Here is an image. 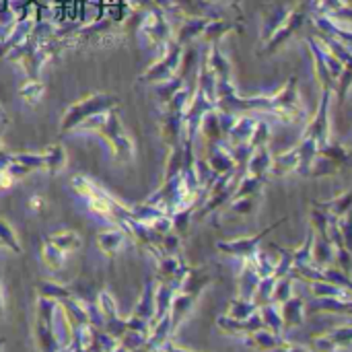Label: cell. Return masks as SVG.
<instances>
[{"label":"cell","mask_w":352,"mask_h":352,"mask_svg":"<svg viewBox=\"0 0 352 352\" xmlns=\"http://www.w3.org/2000/svg\"><path fill=\"white\" fill-rule=\"evenodd\" d=\"M332 95H334V91L322 89V99H320L318 111L309 120V124H307V128L303 132V136H309V138L318 140L320 146L330 142V103H332Z\"/></svg>","instance_id":"6da1fadb"},{"label":"cell","mask_w":352,"mask_h":352,"mask_svg":"<svg viewBox=\"0 0 352 352\" xmlns=\"http://www.w3.org/2000/svg\"><path fill=\"white\" fill-rule=\"evenodd\" d=\"M283 223H287V217L285 219H280V221H276L274 225H268L264 231H260L258 235H252V237H245V239H237V241H227V243H219V250L223 252V254H227V256H235V258H252L256 252H258V248H260V243L266 239V235H270L274 229H278Z\"/></svg>","instance_id":"7a4b0ae2"},{"label":"cell","mask_w":352,"mask_h":352,"mask_svg":"<svg viewBox=\"0 0 352 352\" xmlns=\"http://www.w3.org/2000/svg\"><path fill=\"white\" fill-rule=\"evenodd\" d=\"M307 314H334V316H346L352 318V299H316L309 305H305Z\"/></svg>","instance_id":"3957f363"},{"label":"cell","mask_w":352,"mask_h":352,"mask_svg":"<svg viewBox=\"0 0 352 352\" xmlns=\"http://www.w3.org/2000/svg\"><path fill=\"white\" fill-rule=\"evenodd\" d=\"M280 316H283V324L285 330L291 328H299L305 322V301L301 297H291L280 305Z\"/></svg>","instance_id":"277c9868"},{"label":"cell","mask_w":352,"mask_h":352,"mask_svg":"<svg viewBox=\"0 0 352 352\" xmlns=\"http://www.w3.org/2000/svg\"><path fill=\"white\" fill-rule=\"evenodd\" d=\"M245 344H248V346H252V349H256V351L268 352V351H274V349L285 346V344H287V340H285L283 336H278V334H274V332H270V330L262 328V330H258V332H254V334L245 336Z\"/></svg>","instance_id":"5b68a950"},{"label":"cell","mask_w":352,"mask_h":352,"mask_svg":"<svg viewBox=\"0 0 352 352\" xmlns=\"http://www.w3.org/2000/svg\"><path fill=\"white\" fill-rule=\"evenodd\" d=\"M299 167V151L297 146L291 148L289 153H280L272 159V167H270V175L272 177H285L289 173H295Z\"/></svg>","instance_id":"8992f818"},{"label":"cell","mask_w":352,"mask_h":352,"mask_svg":"<svg viewBox=\"0 0 352 352\" xmlns=\"http://www.w3.org/2000/svg\"><path fill=\"white\" fill-rule=\"evenodd\" d=\"M258 285H260V274L256 272L252 260L245 258V264H243V270H241V276H239V297L252 301L254 295H256Z\"/></svg>","instance_id":"52a82bcc"},{"label":"cell","mask_w":352,"mask_h":352,"mask_svg":"<svg viewBox=\"0 0 352 352\" xmlns=\"http://www.w3.org/2000/svg\"><path fill=\"white\" fill-rule=\"evenodd\" d=\"M311 264H316L318 268H328L334 264V245L330 239L316 237L314 252H311Z\"/></svg>","instance_id":"ba28073f"},{"label":"cell","mask_w":352,"mask_h":352,"mask_svg":"<svg viewBox=\"0 0 352 352\" xmlns=\"http://www.w3.org/2000/svg\"><path fill=\"white\" fill-rule=\"evenodd\" d=\"M314 204L320 206V208H324V210L330 212L332 217L342 219L349 210H352V190L340 194V196H336V198H332V200H328V202H318V200H314Z\"/></svg>","instance_id":"9c48e42d"},{"label":"cell","mask_w":352,"mask_h":352,"mask_svg":"<svg viewBox=\"0 0 352 352\" xmlns=\"http://www.w3.org/2000/svg\"><path fill=\"white\" fill-rule=\"evenodd\" d=\"M272 153L268 151V146H262L258 151L252 153V161H250V171L252 175L258 177H268L270 175V167H272Z\"/></svg>","instance_id":"30bf717a"},{"label":"cell","mask_w":352,"mask_h":352,"mask_svg":"<svg viewBox=\"0 0 352 352\" xmlns=\"http://www.w3.org/2000/svg\"><path fill=\"white\" fill-rule=\"evenodd\" d=\"M309 289L314 293L316 299H351V291L338 287V285H332V283H326V280H320V283H309Z\"/></svg>","instance_id":"8fae6325"},{"label":"cell","mask_w":352,"mask_h":352,"mask_svg":"<svg viewBox=\"0 0 352 352\" xmlns=\"http://www.w3.org/2000/svg\"><path fill=\"white\" fill-rule=\"evenodd\" d=\"M260 316H262V322H264V328L283 336L285 332V324H283V316H280V305H274V303H268L264 307H260Z\"/></svg>","instance_id":"7c38bea8"},{"label":"cell","mask_w":352,"mask_h":352,"mask_svg":"<svg viewBox=\"0 0 352 352\" xmlns=\"http://www.w3.org/2000/svg\"><path fill=\"white\" fill-rule=\"evenodd\" d=\"M340 171H342V167L336 161H332L324 155H318L309 167L307 177H332V175H338Z\"/></svg>","instance_id":"4fadbf2b"},{"label":"cell","mask_w":352,"mask_h":352,"mask_svg":"<svg viewBox=\"0 0 352 352\" xmlns=\"http://www.w3.org/2000/svg\"><path fill=\"white\" fill-rule=\"evenodd\" d=\"M320 155H324V157L336 161V163L342 167V171H344V169H352V153L351 151H346L342 144L328 142V144L320 146Z\"/></svg>","instance_id":"5bb4252c"},{"label":"cell","mask_w":352,"mask_h":352,"mask_svg":"<svg viewBox=\"0 0 352 352\" xmlns=\"http://www.w3.org/2000/svg\"><path fill=\"white\" fill-rule=\"evenodd\" d=\"M272 248L278 252V262H276L274 274H272L278 280V278H285V276H289L293 272V268H295V254H293V250H283L278 245H272Z\"/></svg>","instance_id":"9a60e30c"},{"label":"cell","mask_w":352,"mask_h":352,"mask_svg":"<svg viewBox=\"0 0 352 352\" xmlns=\"http://www.w3.org/2000/svg\"><path fill=\"white\" fill-rule=\"evenodd\" d=\"M274 285H276V278L274 276H266V278H260V285L256 289V295H254V303L260 307L272 303V293H274Z\"/></svg>","instance_id":"2e32d148"},{"label":"cell","mask_w":352,"mask_h":352,"mask_svg":"<svg viewBox=\"0 0 352 352\" xmlns=\"http://www.w3.org/2000/svg\"><path fill=\"white\" fill-rule=\"evenodd\" d=\"M256 311H258V305L254 301L241 299V297L231 301V305H229V318H235V320H248Z\"/></svg>","instance_id":"e0dca14e"},{"label":"cell","mask_w":352,"mask_h":352,"mask_svg":"<svg viewBox=\"0 0 352 352\" xmlns=\"http://www.w3.org/2000/svg\"><path fill=\"white\" fill-rule=\"evenodd\" d=\"M252 264H254V268H256V272L260 274V278H266V276H272L274 274V266H276V262L270 258V254H266V252H256L252 258Z\"/></svg>","instance_id":"ac0fdd59"},{"label":"cell","mask_w":352,"mask_h":352,"mask_svg":"<svg viewBox=\"0 0 352 352\" xmlns=\"http://www.w3.org/2000/svg\"><path fill=\"white\" fill-rule=\"evenodd\" d=\"M293 283H295V278L289 274V276H285V278H278L276 280V285H274V293H272V303L274 305H283L287 299H291L293 297Z\"/></svg>","instance_id":"d6986e66"},{"label":"cell","mask_w":352,"mask_h":352,"mask_svg":"<svg viewBox=\"0 0 352 352\" xmlns=\"http://www.w3.org/2000/svg\"><path fill=\"white\" fill-rule=\"evenodd\" d=\"M256 120H252V118H243V120H239V124L235 126V130H233V140L237 142V144H248L250 142V138H252V134H254V130H256Z\"/></svg>","instance_id":"ffe728a7"},{"label":"cell","mask_w":352,"mask_h":352,"mask_svg":"<svg viewBox=\"0 0 352 352\" xmlns=\"http://www.w3.org/2000/svg\"><path fill=\"white\" fill-rule=\"evenodd\" d=\"M322 270H324V278H326V283L338 285V287H342V289H346V291H351L352 293L351 276H346L338 266H328V268H322Z\"/></svg>","instance_id":"44dd1931"},{"label":"cell","mask_w":352,"mask_h":352,"mask_svg":"<svg viewBox=\"0 0 352 352\" xmlns=\"http://www.w3.org/2000/svg\"><path fill=\"white\" fill-rule=\"evenodd\" d=\"M266 182H268V177H258V175H250L243 184H241V188H239V192H237V196H258L262 190H264V186H266Z\"/></svg>","instance_id":"7402d4cb"},{"label":"cell","mask_w":352,"mask_h":352,"mask_svg":"<svg viewBox=\"0 0 352 352\" xmlns=\"http://www.w3.org/2000/svg\"><path fill=\"white\" fill-rule=\"evenodd\" d=\"M314 243H316V231L311 229V231L307 233L305 243H303L299 250H293V254H295V266H299V264H309V262H311Z\"/></svg>","instance_id":"603a6c76"},{"label":"cell","mask_w":352,"mask_h":352,"mask_svg":"<svg viewBox=\"0 0 352 352\" xmlns=\"http://www.w3.org/2000/svg\"><path fill=\"white\" fill-rule=\"evenodd\" d=\"M268 140H270V128H268V124L266 122H258L256 124V130H254V134L250 138L252 151H258L262 146H268Z\"/></svg>","instance_id":"cb8c5ba5"},{"label":"cell","mask_w":352,"mask_h":352,"mask_svg":"<svg viewBox=\"0 0 352 352\" xmlns=\"http://www.w3.org/2000/svg\"><path fill=\"white\" fill-rule=\"evenodd\" d=\"M334 262H336V266L346 274V276H351L352 272V254L346 250V245L344 243H338V245H334Z\"/></svg>","instance_id":"d4e9b609"},{"label":"cell","mask_w":352,"mask_h":352,"mask_svg":"<svg viewBox=\"0 0 352 352\" xmlns=\"http://www.w3.org/2000/svg\"><path fill=\"white\" fill-rule=\"evenodd\" d=\"M351 87H352V70L344 66V70H342V74L336 78V87H334V91H336V95H338V101H340V103H344V101H346V95H349Z\"/></svg>","instance_id":"484cf974"},{"label":"cell","mask_w":352,"mask_h":352,"mask_svg":"<svg viewBox=\"0 0 352 352\" xmlns=\"http://www.w3.org/2000/svg\"><path fill=\"white\" fill-rule=\"evenodd\" d=\"M328 336L334 340V344H336L338 349H351L352 346V326L336 328V330H332Z\"/></svg>","instance_id":"4316f807"},{"label":"cell","mask_w":352,"mask_h":352,"mask_svg":"<svg viewBox=\"0 0 352 352\" xmlns=\"http://www.w3.org/2000/svg\"><path fill=\"white\" fill-rule=\"evenodd\" d=\"M338 229L342 233L346 250L352 254V210H349L342 219H338Z\"/></svg>","instance_id":"83f0119b"},{"label":"cell","mask_w":352,"mask_h":352,"mask_svg":"<svg viewBox=\"0 0 352 352\" xmlns=\"http://www.w3.org/2000/svg\"><path fill=\"white\" fill-rule=\"evenodd\" d=\"M309 351L311 352H336L338 351V346L334 344V340L326 334V336H318V338H314L311 340V344H309Z\"/></svg>","instance_id":"f1b7e54d"},{"label":"cell","mask_w":352,"mask_h":352,"mask_svg":"<svg viewBox=\"0 0 352 352\" xmlns=\"http://www.w3.org/2000/svg\"><path fill=\"white\" fill-rule=\"evenodd\" d=\"M239 214H245V217H250L254 210H256V196H243L235 206H233Z\"/></svg>","instance_id":"f546056e"},{"label":"cell","mask_w":352,"mask_h":352,"mask_svg":"<svg viewBox=\"0 0 352 352\" xmlns=\"http://www.w3.org/2000/svg\"><path fill=\"white\" fill-rule=\"evenodd\" d=\"M192 305V299H188V297H182L179 301H177V305H175V318L179 320L186 311H188V307Z\"/></svg>","instance_id":"4dcf8cb0"},{"label":"cell","mask_w":352,"mask_h":352,"mask_svg":"<svg viewBox=\"0 0 352 352\" xmlns=\"http://www.w3.org/2000/svg\"><path fill=\"white\" fill-rule=\"evenodd\" d=\"M268 352H311L309 349H305V346H299V344H285V346H280V349H274V351H268Z\"/></svg>","instance_id":"1f68e13d"},{"label":"cell","mask_w":352,"mask_h":352,"mask_svg":"<svg viewBox=\"0 0 352 352\" xmlns=\"http://www.w3.org/2000/svg\"><path fill=\"white\" fill-rule=\"evenodd\" d=\"M169 352H186V351H177V349H173V351H169Z\"/></svg>","instance_id":"d6a6232c"}]
</instances>
